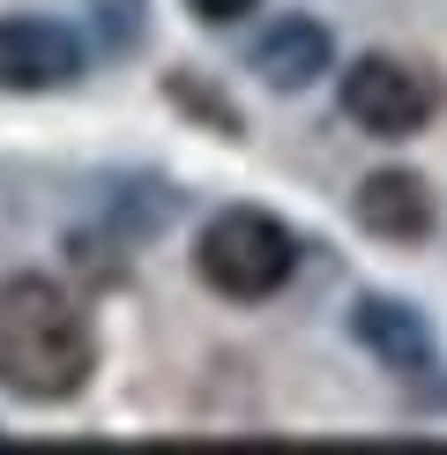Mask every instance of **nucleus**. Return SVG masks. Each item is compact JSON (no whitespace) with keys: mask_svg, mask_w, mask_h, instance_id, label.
Returning <instances> with one entry per match:
<instances>
[{"mask_svg":"<svg viewBox=\"0 0 447 455\" xmlns=\"http://www.w3.org/2000/svg\"><path fill=\"white\" fill-rule=\"evenodd\" d=\"M98 373V329L52 276L0 283V388L23 403H67Z\"/></svg>","mask_w":447,"mask_h":455,"instance_id":"nucleus-1","label":"nucleus"},{"mask_svg":"<svg viewBox=\"0 0 447 455\" xmlns=\"http://www.w3.org/2000/svg\"><path fill=\"white\" fill-rule=\"evenodd\" d=\"M194 269L224 299H276L291 283V269H298V239L269 210H224V217L201 224Z\"/></svg>","mask_w":447,"mask_h":455,"instance_id":"nucleus-2","label":"nucleus"},{"mask_svg":"<svg viewBox=\"0 0 447 455\" xmlns=\"http://www.w3.org/2000/svg\"><path fill=\"white\" fill-rule=\"evenodd\" d=\"M440 112V83L418 60H396V52H365V60L343 68V120L365 127L380 142L418 135L425 120Z\"/></svg>","mask_w":447,"mask_h":455,"instance_id":"nucleus-3","label":"nucleus"},{"mask_svg":"<svg viewBox=\"0 0 447 455\" xmlns=\"http://www.w3.org/2000/svg\"><path fill=\"white\" fill-rule=\"evenodd\" d=\"M82 75V37L52 15H0V90H60Z\"/></svg>","mask_w":447,"mask_h":455,"instance_id":"nucleus-4","label":"nucleus"},{"mask_svg":"<svg viewBox=\"0 0 447 455\" xmlns=\"http://www.w3.org/2000/svg\"><path fill=\"white\" fill-rule=\"evenodd\" d=\"M350 336L380 358L388 373H433V358H440V344H433V329H425V314L418 307H403V299H358L350 307Z\"/></svg>","mask_w":447,"mask_h":455,"instance_id":"nucleus-5","label":"nucleus"},{"mask_svg":"<svg viewBox=\"0 0 447 455\" xmlns=\"http://www.w3.org/2000/svg\"><path fill=\"white\" fill-rule=\"evenodd\" d=\"M335 60V37L313 23V15H284V23H269L261 30V45H254V75L269 90H306V83H321V68Z\"/></svg>","mask_w":447,"mask_h":455,"instance_id":"nucleus-6","label":"nucleus"},{"mask_svg":"<svg viewBox=\"0 0 447 455\" xmlns=\"http://www.w3.org/2000/svg\"><path fill=\"white\" fill-rule=\"evenodd\" d=\"M358 224L372 239H396V246H418L433 232V187L418 172H372L358 180Z\"/></svg>","mask_w":447,"mask_h":455,"instance_id":"nucleus-7","label":"nucleus"},{"mask_svg":"<svg viewBox=\"0 0 447 455\" xmlns=\"http://www.w3.org/2000/svg\"><path fill=\"white\" fill-rule=\"evenodd\" d=\"M194 8V23H239V15H254V0H186Z\"/></svg>","mask_w":447,"mask_h":455,"instance_id":"nucleus-8","label":"nucleus"}]
</instances>
